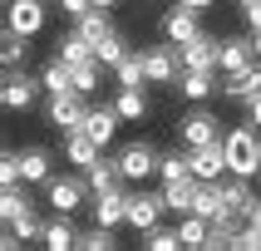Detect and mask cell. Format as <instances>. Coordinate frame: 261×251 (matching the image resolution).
Segmentation results:
<instances>
[{
    "instance_id": "6da1fadb",
    "label": "cell",
    "mask_w": 261,
    "mask_h": 251,
    "mask_svg": "<svg viewBox=\"0 0 261 251\" xmlns=\"http://www.w3.org/2000/svg\"><path fill=\"white\" fill-rule=\"evenodd\" d=\"M227 143V168L237 177H256L261 173V138H256V123H242V128H227L222 133Z\"/></svg>"
},
{
    "instance_id": "7a4b0ae2",
    "label": "cell",
    "mask_w": 261,
    "mask_h": 251,
    "mask_svg": "<svg viewBox=\"0 0 261 251\" xmlns=\"http://www.w3.org/2000/svg\"><path fill=\"white\" fill-rule=\"evenodd\" d=\"M84 118H89V103L79 89H69V94H49L44 99V123L59 133H74V128H84Z\"/></svg>"
},
{
    "instance_id": "3957f363",
    "label": "cell",
    "mask_w": 261,
    "mask_h": 251,
    "mask_svg": "<svg viewBox=\"0 0 261 251\" xmlns=\"http://www.w3.org/2000/svg\"><path fill=\"white\" fill-rule=\"evenodd\" d=\"M118 158V168H123V177H128V182H148V177H158V148L153 143H143V138H133V143H123L114 153Z\"/></svg>"
},
{
    "instance_id": "277c9868",
    "label": "cell",
    "mask_w": 261,
    "mask_h": 251,
    "mask_svg": "<svg viewBox=\"0 0 261 251\" xmlns=\"http://www.w3.org/2000/svg\"><path fill=\"white\" fill-rule=\"evenodd\" d=\"M89 177H49L44 182V202L55 207L59 217H74L79 207H84V197H89Z\"/></svg>"
},
{
    "instance_id": "5b68a950",
    "label": "cell",
    "mask_w": 261,
    "mask_h": 251,
    "mask_svg": "<svg viewBox=\"0 0 261 251\" xmlns=\"http://www.w3.org/2000/svg\"><path fill=\"white\" fill-rule=\"evenodd\" d=\"M40 94H44L40 79H30V74H20V69H5V79H0V108L25 114V108H35Z\"/></svg>"
},
{
    "instance_id": "8992f818",
    "label": "cell",
    "mask_w": 261,
    "mask_h": 251,
    "mask_svg": "<svg viewBox=\"0 0 261 251\" xmlns=\"http://www.w3.org/2000/svg\"><path fill=\"white\" fill-rule=\"evenodd\" d=\"M44 20H49V0H5V30H15V35L35 40Z\"/></svg>"
},
{
    "instance_id": "52a82bcc",
    "label": "cell",
    "mask_w": 261,
    "mask_h": 251,
    "mask_svg": "<svg viewBox=\"0 0 261 251\" xmlns=\"http://www.w3.org/2000/svg\"><path fill=\"white\" fill-rule=\"evenodd\" d=\"M163 212H168L163 192H148V187L128 192V227H133L138 236H143V232H153V227L163 221Z\"/></svg>"
},
{
    "instance_id": "ba28073f",
    "label": "cell",
    "mask_w": 261,
    "mask_h": 251,
    "mask_svg": "<svg viewBox=\"0 0 261 251\" xmlns=\"http://www.w3.org/2000/svg\"><path fill=\"white\" fill-rule=\"evenodd\" d=\"M143 64H148V84H177V74H182V54L173 40L143 49Z\"/></svg>"
},
{
    "instance_id": "9c48e42d",
    "label": "cell",
    "mask_w": 261,
    "mask_h": 251,
    "mask_svg": "<svg viewBox=\"0 0 261 251\" xmlns=\"http://www.w3.org/2000/svg\"><path fill=\"white\" fill-rule=\"evenodd\" d=\"M177 138H182V148L217 143V138H222V118L207 114V108H192V114H182V123H177Z\"/></svg>"
},
{
    "instance_id": "30bf717a",
    "label": "cell",
    "mask_w": 261,
    "mask_h": 251,
    "mask_svg": "<svg viewBox=\"0 0 261 251\" xmlns=\"http://www.w3.org/2000/svg\"><path fill=\"white\" fill-rule=\"evenodd\" d=\"M188 158H192V177L197 182H222V177L232 173L227 168V143H202V148H188Z\"/></svg>"
},
{
    "instance_id": "8fae6325",
    "label": "cell",
    "mask_w": 261,
    "mask_h": 251,
    "mask_svg": "<svg viewBox=\"0 0 261 251\" xmlns=\"http://www.w3.org/2000/svg\"><path fill=\"white\" fill-rule=\"evenodd\" d=\"M182 69H222V35H197V40H188L182 49Z\"/></svg>"
},
{
    "instance_id": "7c38bea8",
    "label": "cell",
    "mask_w": 261,
    "mask_h": 251,
    "mask_svg": "<svg viewBox=\"0 0 261 251\" xmlns=\"http://www.w3.org/2000/svg\"><path fill=\"white\" fill-rule=\"evenodd\" d=\"M197 35H202V15H197V10H188V5H173V10L163 15V40H173L177 49H182L188 40H197Z\"/></svg>"
},
{
    "instance_id": "4fadbf2b",
    "label": "cell",
    "mask_w": 261,
    "mask_h": 251,
    "mask_svg": "<svg viewBox=\"0 0 261 251\" xmlns=\"http://www.w3.org/2000/svg\"><path fill=\"white\" fill-rule=\"evenodd\" d=\"M94 221L99 227H128V192L123 187H109V192H94Z\"/></svg>"
},
{
    "instance_id": "5bb4252c",
    "label": "cell",
    "mask_w": 261,
    "mask_h": 251,
    "mask_svg": "<svg viewBox=\"0 0 261 251\" xmlns=\"http://www.w3.org/2000/svg\"><path fill=\"white\" fill-rule=\"evenodd\" d=\"M222 202L232 207L237 217H251V212L261 207V197L251 192V177H237V173H227V177H222Z\"/></svg>"
},
{
    "instance_id": "9a60e30c",
    "label": "cell",
    "mask_w": 261,
    "mask_h": 251,
    "mask_svg": "<svg viewBox=\"0 0 261 251\" xmlns=\"http://www.w3.org/2000/svg\"><path fill=\"white\" fill-rule=\"evenodd\" d=\"M222 94H227L232 103H251L261 94V59H256V64H247V69H237V74H227Z\"/></svg>"
},
{
    "instance_id": "2e32d148",
    "label": "cell",
    "mask_w": 261,
    "mask_h": 251,
    "mask_svg": "<svg viewBox=\"0 0 261 251\" xmlns=\"http://www.w3.org/2000/svg\"><path fill=\"white\" fill-rule=\"evenodd\" d=\"M177 89H182V99L207 103L222 84H217V69H182V74H177Z\"/></svg>"
},
{
    "instance_id": "e0dca14e",
    "label": "cell",
    "mask_w": 261,
    "mask_h": 251,
    "mask_svg": "<svg viewBox=\"0 0 261 251\" xmlns=\"http://www.w3.org/2000/svg\"><path fill=\"white\" fill-rule=\"evenodd\" d=\"M247 64H256L251 35H227L222 40V74H237V69H247Z\"/></svg>"
},
{
    "instance_id": "ac0fdd59",
    "label": "cell",
    "mask_w": 261,
    "mask_h": 251,
    "mask_svg": "<svg viewBox=\"0 0 261 251\" xmlns=\"http://www.w3.org/2000/svg\"><path fill=\"white\" fill-rule=\"evenodd\" d=\"M118 123H123V114H118L114 103H109V108H89L84 133H89V138H94L99 148H109V143H114V133H118Z\"/></svg>"
},
{
    "instance_id": "d6986e66",
    "label": "cell",
    "mask_w": 261,
    "mask_h": 251,
    "mask_svg": "<svg viewBox=\"0 0 261 251\" xmlns=\"http://www.w3.org/2000/svg\"><path fill=\"white\" fill-rule=\"evenodd\" d=\"M64 158H69V162H79V168L89 173V168H94V162L103 158V148L94 143V138H89L84 128H74V133H64Z\"/></svg>"
},
{
    "instance_id": "ffe728a7",
    "label": "cell",
    "mask_w": 261,
    "mask_h": 251,
    "mask_svg": "<svg viewBox=\"0 0 261 251\" xmlns=\"http://www.w3.org/2000/svg\"><path fill=\"white\" fill-rule=\"evenodd\" d=\"M55 44H59L55 54H59V59H69V64H84V59H99V54H94V40H89V35H84L79 25H74V30H64V35H59Z\"/></svg>"
},
{
    "instance_id": "44dd1931",
    "label": "cell",
    "mask_w": 261,
    "mask_h": 251,
    "mask_svg": "<svg viewBox=\"0 0 261 251\" xmlns=\"http://www.w3.org/2000/svg\"><path fill=\"white\" fill-rule=\"evenodd\" d=\"M114 108L123 114V123H138V118L148 114V89H143V84H118Z\"/></svg>"
},
{
    "instance_id": "7402d4cb",
    "label": "cell",
    "mask_w": 261,
    "mask_h": 251,
    "mask_svg": "<svg viewBox=\"0 0 261 251\" xmlns=\"http://www.w3.org/2000/svg\"><path fill=\"white\" fill-rule=\"evenodd\" d=\"M40 84H44V94H69V89H74V64L55 54V59L40 69Z\"/></svg>"
},
{
    "instance_id": "603a6c76",
    "label": "cell",
    "mask_w": 261,
    "mask_h": 251,
    "mask_svg": "<svg viewBox=\"0 0 261 251\" xmlns=\"http://www.w3.org/2000/svg\"><path fill=\"white\" fill-rule=\"evenodd\" d=\"M192 197H197V177H177V182H163V202L168 212H192Z\"/></svg>"
},
{
    "instance_id": "cb8c5ba5",
    "label": "cell",
    "mask_w": 261,
    "mask_h": 251,
    "mask_svg": "<svg viewBox=\"0 0 261 251\" xmlns=\"http://www.w3.org/2000/svg\"><path fill=\"white\" fill-rule=\"evenodd\" d=\"M20 168H25V182H49V177H55L49 148H25V153H20Z\"/></svg>"
},
{
    "instance_id": "d4e9b609",
    "label": "cell",
    "mask_w": 261,
    "mask_h": 251,
    "mask_svg": "<svg viewBox=\"0 0 261 251\" xmlns=\"http://www.w3.org/2000/svg\"><path fill=\"white\" fill-rule=\"evenodd\" d=\"M177 232H182V246L188 251H207V236H212V221L197 217V212H182V221H177Z\"/></svg>"
},
{
    "instance_id": "484cf974",
    "label": "cell",
    "mask_w": 261,
    "mask_h": 251,
    "mask_svg": "<svg viewBox=\"0 0 261 251\" xmlns=\"http://www.w3.org/2000/svg\"><path fill=\"white\" fill-rule=\"evenodd\" d=\"M128 177H123V168H118V158H99L94 168H89V187L94 192H109V187H123Z\"/></svg>"
},
{
    "instance_id": "4316f807",
    "label": "cell",
    "mask_w": 261,
    "mask_h": 251,
    "mask_svg": "<svg viewBox=\"0 0 261 251\" xmlns=\"http://www.w3.org/2000/svg\"><path fill=\"white\" fill-rule=\"evenodd\" d=\"M192 212L197 217H222L227 212V202H222V182H197V197H192Z\"/></svg>"
},
{
    "instance_id": "83f0119b",
    "label": "cell",
    "mask_w": 261,
    "mask_h": 251,
    "mask_svg": "<svg viewBox=\"0 0 261 251\" xmlns=\"http://www.w3.org/2000/svg\"><path fill=\"white\" fill-rule=\"evenodd\" d=\"M44 246H49V251H74V246H79V232L69 227V217L55 212V221H44Z\"/></svg>"
},
{
    "instance_id": "f1b7e54d",
    "label": "cell",
    "mask_w": 261,
    "mask_h": 251,
    "mask_svg": "<svg viewBox=\"0 0 261 251\" xmlns=\"http://www.w3.org/2000/svg\"><path fill=\"white\" fill-rule=\"evenodd\" d=\"M25 54H30V40H25V35L0 30V64H5V69H20V64H25Z\"/></svg>"
},
{
    "instance_id": "f546056e",
    "label": "cell",
    "mask_w": 261,
    "mask_h": 251,
    "mask_svg": "<svg viewBox=\"0 0 261 251\" xmlns=\"http://www.w3.org/2000/svg\"><path fill=\"white\" fill-rule=\"evenodd\" d=\"M148 79V64H143V49H128V54L114 64V84H143Z\"/></svg>"
},
{
    "instance_id": "4dcf8cb0",
    "label": "cell",
    "mask_w": 261,
    "mask_h": 251,
    "mask_svg": "<svg viewBox=\"0 0 261 251\" xmlns=\"http://www.w3.org/2000/svg\"><path fill=\"white\" fill-rule=\"evenodd\" d=\"M5 227H10L20 241H44V221H40V212H35V202H30L15 221H5Z\"/></svg>"
},
{
    "instance_id": "1f68e13d",
    "label": "cell",
    "mask_w": 261,
    "mask_h": 251,
    "mask_svg": "<svg viewBox=\"0 0 261 251\" xmlns=\"http://www.w3.org/2000/svg\"><path fill=\"white\" fill-rule=\"evenodd\" d=\"M74 25L84 30V35H89V40H94V44H99L103 35H114V20H109V10H103V5H94V10H89V15H79Z\"/></svg>"
},
{
    "instance_id": "d6a6232c",
    "label": "cell",
    "mask_w": 261,
    "mask_h": 251,
    "mask_svg": "<svg viewBox=\"0 0 261 251\" xmlns=\"http://www.w3.org/2000/svg\"><path fill=\"white\" fill-rule=\"evenodd\" d=\"M158 177H163V182L192 177V158H188V148H182V153H163V158H158Z\"/></svg>"
},
{
    "instance_id": "836d02e7",
    "label": "cell",
    "mask_w": 261,
    "mask_h": 251,
    "mask_svg": "<svg viewBox=\"0 0 261 251\" xmlns=\"http://www.w3.org/2000/svg\"><path fill=\"white\" fill-rule=\"evenodd\" d=\"M94 54H99V64H103V69H114L118 59L128 54V40H123V35H118V30H114V35H103V40L94 44Z\"/></svg>"
},
{
    "instance_id": "e575fe53",
    "label": "cell",
    "mask_w": 261,
    "mask_h": 251,
    "mask_svg": "<svg viewBox=\"0 0 261 251\" xmlns=\"http://www.w3.org/2000/svg\"><path fill=\"white\" fill-rule=\"evenodd\" d=\"M143 246H148V251H177V246H182V232H177V227H163V221H158L153 232H143Z\"/></svg>"
},
{
    "instance_id": "d590c367",
    "label": "cell",
    "mask_w": 261,
    "mask_h": 251,
    "mask_svg": "<svg viewBox=\"0 0 261 251\" xmlns=\"http://www.w3.org/2000/svg\"><path fill=\"white\" fill-rule=\"evenodd\" d=\"M118 241H114V227H89V232H79V251H114Z\"/></svg>"
},
{
    "instance_id": "8d00e7d4",
    "label": "cell",
    "mask_w": 261,
    "mask_h": 251,
    "mask_svg": "<svg viewBox=\"0 0 261 251\" xmlns=\"http://www.w3.org/2000/svg\"><path fill=\"white\" fill-rule=\"evenodd\" d=\"M25 207H30V192H20V182L0 192V221H15L20 212H25Z\"/></svg>"
},
{
    "instance_id": "74e56055",
    "label": "cell",
    "mask_w": 261,
    "mask_h": 251,
    "mask_svg": "<svg viewBox=\"0 0 261 251\" xmlns=\"http://www.w3.org/2000/svg\"><path fill=\"white\" fill-rule=\"evenodd\" d=\"M25 182V168H20V148H5L0 153V187H15Z\"/></svg>"
},
{
    "instance_id": "f35d334b",
    "label": "cell",
    "mask_w": 261,
    "mask_h": 251,
    "mask_svg": "<svg viewBox=\"0 0 261 251\" xmlns=\"http://www.w3.org/2000/svg\"><path fill=\"white\" fill-rule=\"evenodd\" d=\"M74 89H79V94H94V89H99V59L74 64Z\"/></svg>"
},
{
    "instance_id": "ab89813d",
    "label": "cell",
    "mask_w": 261,
    "mask_h": 251,
    "mask_svg": "<svg viewBox=\"0 0 261 251\" xmlns=\"http://www.w3.org/2000/svg\"><path fill=\"white\" fill-rule=\"evenodd\" d=\"M59 10L69 15V20H79V15H89V10H94V0H59Z\"/></svg>"
},
{
    "instance_id": "60d3db41",
    "label": "cell",
    "mask_w": 261,
    "mask_h": 251,
    "mask_svg": "<svg viewBox=\"0 0 261 251\" xmlns=\"http://www.w3.org/2000/svg\"><path fill=\"white\" fill-rule=\"evenodd\" d=\"M247 25L261 30V0H251V5H247Z\"/></svg>"
},
{
    "instance_id": "b9f144b4",
    "label": "cell",
    "mask_w": 261,
    "mask_h": 251,
    "mask_svg": "<svg viewBox=\"0 0 261 251\" xmlns=\"http://www.w3.org/2000/svg\"><path fill=\"white\" fill-rule=\"evenodd\" d=\"M247 123H256V128H261V94L247 103Z\"/></svg>"
},
{
    "instance_id": "7bdbcfd3",
    "label": "cell",
    "mask_w": 261,
    "mask_h": 251,
    "mask_svg": "<svg viewBox=\"0 0 261 251\" xmlns=\"http://www.w3.org/2000/svg\"><path fill=\"white\" fill-rule=\"evenodd\" d=\"M177 5H188V10H197V15H207V10H212V5H217V0H177Z\"/></svg>"
},
{
    "instance_id": "ee69618b",
    "label": "cell",
    "mask_w": 261,
    "mask_h": 251,
    "mask_svg": "<svg viewBox=\"0 0 261 251\" xmlns=\"http://www.w3.org/2000/svg\"><path fill=\"white\" fill-rule=\"evenodd\" d=\"M251 44H256V59H261V30H251Z\"/></svg>"
},
{
    "instance_id": "f6af8a7d",
    "label": "cell",
    "mask_w": 261,
    "mask_h": 251,
    "mask_svg": "<svg viewBox=\"0 0 261 251\" xmlns=\"http://www.w3.org/2000/svg\"><path fill=\"white\" fill-rule=\"evenodd\" d=\"M94 5H103V10H114V5H118V0H94Z\"/></svg>"
},
{
    "instance_id": "bcb514c9",
    "label": "cell",
    "mask_w": 261,
    "mask_h": 251,
    "mask_svg": "<svg viewBox=\"0 0 261 251\" xmlns=\"http://www.w3.org/2000/svg\"><path fill=\"white\" fill-rule=\"evenodd\" d=\"M247 221H256V227H261V207H256V212H251V217H247Z\"/></svg>"
},
{
    "instance_id": "7dc6e473",
    "label": "cell",
    "mask_w": 261,
    "mask_h": 251,
    "mask_svg": "<svg viewBox=\"0 0 261 251\" xmlns=\"http://www.w3.org/2000/svg\"><path fill=\"white\" fill-rule=\"evenodd\" d=\"M237 5H242V10H247V5H251V0H237Z\"/></svg>"
}]
</instances>
